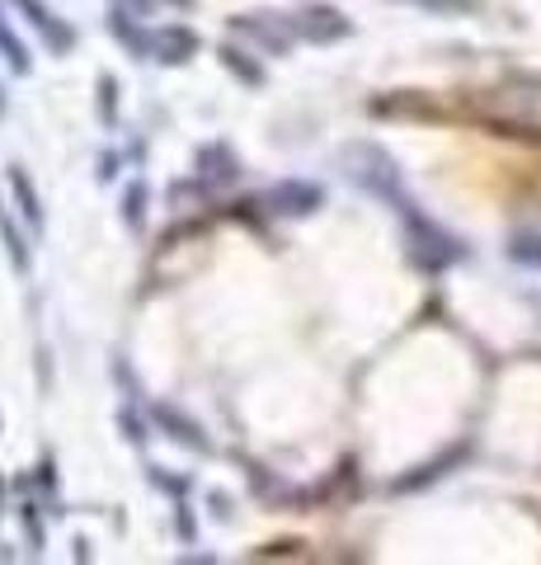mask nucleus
I'll use <instances>...</instances> for the list:
<instances>
[{
	"label": "nucleus",
	"instance_id": "nucleus-1",
	"mask_svg": "<svg viewBox=\"0 0 541 565\" xmlns=\"http://www.w3.org/2000/svg\"><path fill=\"white\" fill-rule=\"evenodd\" d=\"M344 174H348V180H354L358 189H368V193H377V199H387V203H396V207L410 203L405 193H400V170H396V161L377 147V141H354V147L344 151Z\"/></svg>",
	"mask_w": 541,
	"mask_h": 565
},
{
	"label": "nucleus",
	"instance_id": "nucleus-2",
	"mask_svg": "<svg viewBox=\"0 0 541 565\" xmlns=\"http://www.w3.org/2000/svg\"><path fill=\"white\" fill-rule=\"evenodd\" d=\"M231 29L240 33V39H250V47L269 52V57H283V52L296 39V24H292V10H259V14H236Z\"/></svg>",
	"mask_w": 541,
	"mask_h": 565
},
{
	"label": "nucleus",
	"instance_id": "nucleus-3",
	"mask_svg": "<svg viewBox=\"0 0 541 565\" xmlns=\"http://www.w3.org/2000/svg\"><path fill=\"white\" fill-rule=\"evenodd\" d=\"M292 24H296V39H302V43H339V39L354 33V24L344 20V10L321 6V0H311V6H296L292 10Z\"/></svg>",
	"mask_w": 541,
	"mask_h": 565
},
{
	"label": "nucleus",
	"instance_id": "nucleus-4",
	"mask_svg": "<svg viewBox=\"0 0 541 565\" xmlns=\"http://www.w3.org/2000/svg\"><path fill=\"white\" fill-rule=\"evenodd\" d=\"M14 10L24 14V24L39 33L47 52H72L76 47V29L66 24V20H57V14H52L43 0H14Z\"/></svg>",
	"mask_w": 541,
	"mask_h": 565
},
{
	"label": "nucleus",
	"instance_id": "nucleus-5",
	"mask_svg": "<svg viewBox=\"0 0 541 565\" xmlns=\"http://www.w3.org/2000/svg\"><path fill=\"white\" fill-rule=\"evenodd\" d=\"M325 193L316 184H306V180H288V184H273L264 193V207L273 212V217H306V212H316L321 207Z\"/></svg>",
	"mask_w": 541,
	"mask_h": 565
},
{
	"label": "nucleus",
	"instance_id": "nucleus-6",
	"mask_svg": "<svg viewBox=\"0 0 541 565\" xmlns=\"http://www.w3.org/2000/svg\"><path fill=\"white\" fill-rule=\"evenodd\" d=\"M198 52V33L194 29H155L147 39V57L165 62V66H180Z\"/></svg>",
	"mask_w": 541,
	"mask_h": 565
},
{
	"label": "nucleus",
	"instance_id": "nucleus-7",
	"mask_svg": "<svg viewBox=\"0 0 541 565\" xmlns=\"http://www.w3.org/2000/svg\"><path fill=\"white\" fill-rule=\"evenodd\" d=\"M10 189H14V199H20L24 222L33 226V232H43V207H39V193H33V184L24 180V170H20V166H10Z\"/></svg>",
	"mask_w": 541,
	"mask_h": 565
},
{
	"label": "nucleus",
	"instance_id": "nucleus-8",
	"mask_svg": "<svg viewBox=\"0 0 541 565\" xmlns=\"http://www.w3.org/2000/svg\"><path fill=\"white\" fill-rule=\"evenodd\" d=\"M155 419H161V424H165V429H170V438H174V444H188V448H198V452H207V438L198 434V424H188V419H180V415H174V411H165V405H155Z\"/></svg>",
	"mask_w": 541,
	"mask_h": 565
},
{
	"label": "nucleus",
	"instance_id": "nucleus-9",
	"mask_svg": "<svg viewBox=\"0 0 541 565\" xmlns=\"http://www.w3.org/2000/svg\"><path fill=\"white\" fill-rule=\"evenodd\" d=\"M0 57L10 62V71H20V76L29 71V52H24V43L10 33V24H6V20H0Z\"/></svg>",
	"mask_w": 541,
	"mask_h": 565
},
{
	"label": "nucleus",
	"instance_id": "nucleus-10",
	"mask_svg": "<svg viewBox=\"0 0 541 565\" xmlns=\"http://www.w3.org/2000/svg\"><path fill=\"white\" fill-rule=\"evenodd\" d=\"M123 222H128V232H142V222H147V189H142V184L128 189V199H123Z\"/></svg>",
	"mask_w": 541,
	"mask_h": 565
},
{
	"label": "nucleus",
	"instance_id": "nucleus-11",
	"mask_svg": "<svg viewBox=\"0 0 541 565\" xmlns=\"http://www.w3.org/2000/svg\"><path fill=\"white\" fill-rule=\"evenodd\" d=\"M396 6H414L429 14H466V10H476L480 0H396Z\"/></svg>",
	"mask_w": 541,
	"mask_h": 565
},
{
	"label": "nucleus",
	"instance_id": "nucleus-12",
	"mask_svg": "<svg viewBox=\"0 0 541 565\" xmlns=\"http://www.w3.org/2000/svg\"><path fill=\"white\" fill-rule=\"evenodd\" d=\"M118 81L113 76H99V118L104 122H109V128H113V122H118Z\"/></svg>",
	"mask_w": 541,
	"mask_h": 565
},
{
	"label": "nucleus",
	"instance_id": "nucleus-13",
	"mask_svg": "<svg viewBox=\"0 0 541 565\" xmlns=\"http://www.w3.org/2000/svg\"><path fill=\"white\" fill-rule=\"evenodd\" d=\"M240 57H246V52H236V47H221V66H231V71H236V76L246 81V85H259V81H264V71H259V66H246Z\"/></svg>",
	"mask_w": 541,
	"mask_h": 565
},
{
	"label": "nucleus",
	"instance_id": "nucleus-14",
	"mask_svg": "<svg viewBox=\"0 0 541 565\" xmlns=\"http://www.w3.org/2000/svg\"><path fill=\"white\" fill-rule=\"evenodd\" d=\"M128 6L147 14V10H155V6H161V0H128ZM170 6H184V10H188V6H194V0H170Z\"/></svg>",
	"mask_w": 541,
	"mask_h": 565
},
{
	"label": "nucleus",
	"instance_id": "nucleus-15",
	"mask_svg": "<svg viewBox=\"0 0 541 565\" xmlns=\"http://www.w3.org/2000/svg\"><path fill=\"white\" fill-rule=\"evenodd\" d=\"M0 114H6V95H0Z\"/></svg>",
	"mask_w": 541,
	"mask_h": 565
}]
</instances>
